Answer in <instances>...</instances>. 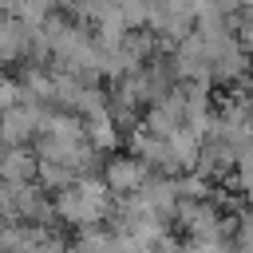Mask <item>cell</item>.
Returning a JSON list of instances; mask_svg holds the SVG:
<instances>
[{
	"label": "cell",
	"instance_id": "1",
	"mask_svg": "<svg viewBox=\"0 0 253 253\" xmlns=\"http://www.w3.org/2000/svg\"><path fill=\"white\" fill-rule=\"evenodd\" d=\"M55 217L63 225H75V229H95L103 221H111V210H115V194L103 186V178H75L71 186H63L51 202Z\"/></svg>",
	"mask_w": 253,
	"mask_h": 253
},
{
	"label": "cell",
	"instance_id": "2",
	"mask_svg": "<svg viewBox=\"0 0 253 253\" xmlns=\"http://www.w3.org/2000/svg\"><path fill=\"white\" fill-rule=\"evenodd\" d=\"M43 115L47 111L40 103H16V107L0 111V146H24L32 134H40Z\"/></svg>",
	"mask_w": 253,
	"mask_h": 253
},
{
	"label": "cell",
	"instance_id": "3",
	"mask_svg": "<svg viewBox=\"0 0 253 253\" xmlns=\"http://www.w3.org/2000/svg\"><path fill=\"white\" fill-rule=\"evenodd\" d=\"M150 178V170L134 158V154H119L103 166V186L115 194V198H126V194H138L142 182Z\"/></svg>",
	"mask_w": 253,
	"mask_h": 253
},
{
	"label": "cell",
	"instance_id": "4",
	"mask_svg": "<svg viewBox=\"0 0 253 253\" xmlns=\"http://www.w3.org/2000/svg\"><path fill=\"white\" fill-rule=\"evenodd\" d=\"M134 198H138L142 210H146L150 217H158V221L174 217V210H178V186H174V178H166V174H150Z\"/></svg>",
	"mask_w": 253,
	"mask_h": 253
},
{
	"label": "cell",
	"instance_id": "5",
	"mask_svg": "<svg viewBox=\"0 0 253 253\" xmlns=\"http://www.w3.org/2000/svg\"><path fill=\"white\" fill-rule=\"evenodd\" d=\"M36 166L40 158L24 146H0V182L4 186H24V182H36Z\"/></svg>",
	"mask_w": 253,
	"mask_h": 253
},
{
	"label": "cell",
	"instance_id": "6",
	"mask_svg": "<svg viewBox=\"0 0 253 253\" xmlns=\"http://www.w3.org/2000/svg\"><path fill=\"white\" fill-rule=\"evenodd\" d=\"M130 154H134V158H138V162H142L150 174H154V170H174V166H170L166 138H162V134H150L146 126L130 134Z\"/></svg>",
	"mask_w": 253,
	"mask_h": 253
},
{
	"label": "cell",
	"instance_id": "7",
	"mask_svg": "<svg viewBox=\"0 0 253 253\" xmlns=\"http://www.w3.org/2000/svg\"><path fill=\"white\" fill-rule=\"evenodd\" d=\"M12 8H16V16H20L24 28H40L51 16V0H12Z\"/></svg>",
	"mask_w": 253,
	"mask_h": 253
},
{
	"label": "cell",
	"instance_id": "8",
	"mask_svg": "<svg viewBox=\"0 0 253 253\" xmlns=\"http://www.w3.org/2000/svg\"><path fill=\"white\" fill-rule=\"evenodd\" d=\"M20 253H63V237H55L47 225H40V229H36V237H32Z\"/></svg>",
	"mask_w": 253,
	"mask_h": 253
},
{
	"label": "cell",
	"instance_id": "9",
	"mask_svg": "<svg viewBox=\"0 0 253 253\" xmlns=\"http://www.w3.org/2000/svg\"><path fill=\"white\" fill-rule=\"evenodd\" d=\"M237 186L253 194V150H237Z\"/></svg>",
	"mask_w": 253,
	"mask_h": 253
},
{
	"label": "cell",
	"instance_id": "10",
	"mask_svg": "<svg viewBox=\"0 0 253 253\" xmlns=\"http://www.w3.org/2000/svg\"><path fill=\"white\" fill-rule=\"evenodd\" d=\"M16 103H20V83L0 79V111H8V107H16Z\"/></svg>",
	"mask_w": 253,
	"mask_h": 253
},
{
	"label": "cell",
	"instance_id": "11",
	"mask_svg": "<svg viewBox=\"0 0 253 253\" xmlns=\"http://www.w3.org/2000/svg\"><path fill=\"white\" fill-rule=\"evenodd\" d=\"M142 253H158V249H142Z\"/></svg>",
	"mask_w": 253,
	"mask_h": 253
}]
</instances>
